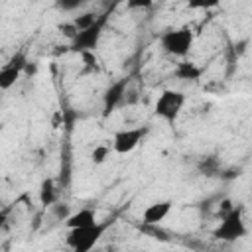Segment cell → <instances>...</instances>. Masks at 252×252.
Returning <instances> with one entry per match:
<instances>
[{
	"label": "cell",
	"instance_id": "1",
	"mask_svg": "<svg viewBox=\"0 0 252 252\" xmlns=\"http://www.w3.org/2000/svg\"><path fill=\"white\" fill-rule=\"evenodd\" d=\"M112 224V220H104V222H94L91 226L85 228H73L67 230V246L71 248V252H91L94 248V244L102 238L104 230Z\"/></svg>",
	"mask_w": 252,
	"mask_h": 252
},
{
	"label": "cell",
	"instance_id": "2",
	"mask_svg": "<svg viewBox=\"0 0 252 252\" xmlns=\"http://www.w3.org/2000/svg\"><path fill=\"white\" fill-rule=\"evenodd\" d=\"M248 232L246 228V222H244V217H242V207H232L230 211H226L217 228L213 230V238L217 240H222V242H236L240 238H244Z\"/></svg>",
	"mask_w": 252,
	"mask_h": 252
},
{
	"label": "cell",
	"instance_id": "3",
	"mask_svg": "<svg viewBox=\"0 0 252 252\" xmlns=\"http://www.w3.org/2000/svg\"><path fill=\"white\" fill-rule=\"evenodd\" d=\"M193 41H195V32L187 26L171 28V30L163 32L161 37H159L161 49L167 55H173V57H185L191 51Z\"/></svg>",
	"mask_w": 252,
	"mask_h": 252
},
{
	"label": "cell",
	"instance_id": "4",
	"mask_svg": "<svg viewBox=\"0 0 252 252\" xmlns=\"http://www.w3.org/2000/svg\"><path fill=\"white\" fill-rule=\"evenodd\" d=\"M185 106V94L175 89H163L154 104V114L167 124H173Z\"/></svg>",
	"mask_w": 252,
	"mask_h": 252
},
{
	"label": "cell",
	"instance_id": "5",
	"mask_svg": "<svg viewBox=\"0 0 252 252\" xmlns=\"http://www.w3.org/2000/svg\"><path fill=\"white\" fill-rule=\"evenodd\" d=\"M146 134H148V128H124V130H118L112 136L110 150L114 154L126 156V154L134 152L140 146V142L146 138Z\"/></svg>",
	"mask_w": 252,
	"mask_h": 252
},
{
	"label": "cell",
	"instance_id": "6",
	"mask_svg": "<svg viewBox=\"0 0 252 252\" xmlns=\"http://www.w3.org/2000/svg\"><path fill=\"white\" fill-rule=\"evenodd\" d=\"M102 28H104V18H98L93 26H89L87 30L77 32V35L71 39V47L79 53H93L100 41L102 35Z\"/></svg>",
	"mask_w": 252,
	"mask_h": 252
},
{
	"label": "cell",
	"instance_id": "7",
	"mask_svg": "<svg viewBox=\"0 0 252 252\" xmlns=\"http://www.w3.org/2000/svg\"><path fill=\"white\" fill-rule=\"evenodd\" d=\"M26 65H28L26 53H24V51L14 53V55L8 59V63L0 67V91L12 89V87L18 83V79L22 77Z\"/></svg>",
	"mask_w": 252,
	"mask_h": 252
},
{
	"label": "cell",
	"instance_id": "8",
	"mask_svg": "<svg viewBox=\"0 0 252 252\" xmlns=\"http://www.w3.org/2000/svg\"><path fill=\"white\" fill-rule=\"evenodd\" d=\"M173 209V201L165 199V201H156L152 205H148L142 213V224L144 226H158L159 222L165 220V217L171 213Z\"/></svg>",
	"mask_w": 252,
	"mask_h": 252
},
{
	"label": "cell",
	"instance_id": "9",
	"mask_svg": "<svg viewBox=\"0 0 252 252\" xmlns=\"http://www.w3.org/2000/svg\"><path fill=\"white\" fill-rule=\"evenodd\" d=\"M126 87H128V79H120L116 83H112L104 96H102V106H104V116H108L110 112H114V108L122 102L124 98V93H126Z\"/></svg>",
	"mask_w": 252,
	"mask_h": 252
},
{
	"label": "cell",
	"instance_id": "10",
	"mask_svg": "<svg viewBox=\"0 0 252 252\" xmlns=\"http://www.w3.org/2000/svg\"><path fill=\"white\" fill-rule=\"evenodd\" d=\"M94 222H98V220H96V211H94V209H89V207L79 209V211H75V213H71V215L65 217V226H67V230L85 228V226H91V224H94Z\"/></svg>",
	"mask_w": 252,
	"mask_h": 252
},
{
	"label": "cell",
	"instance_id": "11",
	"mask_svg": "<svg viewBox=\"0 0 252 252\" xmlns=\"http://www.w3.org/2000/svg\"><path fill=\"white\" fill-rule=\"evenodd\" d=\"M173 75L181 81H199L201 75H203V67L191 63V61H181V63L175 65Z\"/></svg>",
	"mask_w": 252,
	"mask_h": 252
},
{
	"label": "cell",
	"instance_id": "12",
	"mask_svg": "<svg viewBox=\"0 0 252 252\" xmlns=\"http://www.w3.org/2000/svg\"><path fill=\"white\" fill-rule=\"evenodd\" d=\"M39 201H41L43 207H49V205H53V203L57 201V189H55V185H53L51 179H45V181L41 183V189H39Z\"/></svg>",
	"mask_w": 252,
	"mask_h": 252
},
{
	"label": "cell",
	"instance_id": "13",
	"mask_svg": "<svg viewBox=\"0 0 252 252\" xmlns=\"http://www.w3.org/2000/svg\"><path fill=\"white\" fill-rule=\"evenodd\" d=\"M96 20H98V16H96V14H93V12H85V14L77 16L71 24L75 26V30H77V32H81V30H87L89 26H93Z\"/></svg>",
	"mask_w": 252,
	"mask_h": 252
},
{
	"label": "cell",
	"instance_id": "14",
	"mask_svg": "<svg viewBox=\"0 0 252 252\" xmlns=\"http://www.w3.org/2000/svg\"><path fill=\"white\" fill-rule=\"evenodd\" d=\"M110 146H106V144H98V146H94V150L91 152V161L94 163V165H100V163H104L106 161V158L110 156Z\"/></svg>",
	"mask_w": 252,
	"mask_h": 252
},
{
	"label": "cell",
	"instance_id": "15",
	"mask_svg": "<svg viewBox=\"0 0 252 252\" xmlns=\"http://www.w3.org/2000/svg\"><path fill=\"white\" fill-rule=\"evenodd\" d=\"M59 30L69 37V39H73L75 35H77V30H75V26L69 22V24H63V26H59Z\"/></svg>",
	"mask_w": 252,
	"mask_h": 252
},
{
	"label": "cell",
	"instance_id": "16",
	"mask_svg": "<svg viewBox=\"0 0 252 252\" xmlns=\"http://www.w3.org/2000/svg\"><path fill=\"white\" fill-rule=\"evenodd\" d=\"M81 6V2L77 0V2H61L59 4V8H63V10H73V8H79Z\"/></svg>",
	"mask_w": 252,
	"mask_h": 252
},
{
	"label": "cell",
	"instance_id": "17",
	"mask_svg": "<svg viewBox=\"0 0 252 252\" xmlns=\"http://www.w3.org/2000/svg\"><path fill=\"white\" fill-rule=\"evenodd\" d=\"M148 4H150V2H130L128 6H138V8H140V6H148Z\"/></svg>",
	"mask_w": 252,
	"mask_h": 252
},
{
	"label": "cell",
	"instance_id": "18",
	"mask_svg": "<svg viewBox=\"0 0 252 252\" xmlns=\"http://www.w3.org/2000/svg\"><path fill=\"white\" fill-rule=\"evenodd\" d=\"M2 226H4V215L0 213V232H2Z\"/></svg>",
	"mask_w": 252,
	"mask_h": 252
},
{
	"label": "cell",
	"instance_id": "19",
	"mask_svg": "<svg viewBox=\"0 0 252 252\" xmlns=\"http://www.w3.org/2000/svg\"><path fill=\"white\" fill-rule=\"evenodd\" d=\"M104 252H114V250H104Z\"/></svg>",
	"mask_w": 252,
	"mask_h": 252
},
{
	"label": "cell",
	"instance_id": "20",
	"mask_svg": "<svg viewBox=\"0 0 252 252\" xmlns=\"http://www.w3.org/2000/svg\"><path fill=\"white\" fill-rule=\"evenodd\" d=\"M0 96H2V91H0Z\"/></svg>",
	"mask_w": 252,
	"mask_h": 252
}]
</instances>
